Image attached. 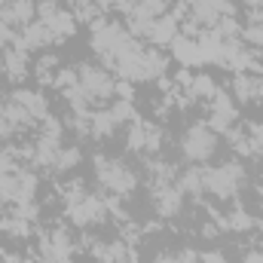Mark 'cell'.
<instances>
[{
  "label": "cell",
  "instance_id": "obj_28",
  "mask_svg": "<svg viewBox=\"0 0 263 263\" xmlns=\"http://www.w3.org/2000/svg\"><path fill=\"white\" fill-rule=\"evenodd\" d=\"M199 263H230V257H227L223 251H205V254L199 257Z\"/></svg>",
  "mask_w": 263,
  "mask_h": 263
},
{
  "label": "cell",
  "instance_id": "obj_9",
  "mask_svg": "<svg viewBox=\"0 0 263 263\" xmlns=\"http://www.w3.org/2000/svg\"><path fill=\"white\" fill-rule=\"evenodd\" d=\"M37 22H43L55 34L59 43H65L67 37L77 34V15L70 9H65V6H59L55 0H40L37 3Z\"/></svg>",
  "mask_w": 263,
  "mask_h": 263
},
{
  "label": "cell",
  "instance_id": "obj_32",
  "mask_svg": "<svg viewBox=\"0 0 263 263\" xmlns=\"http://www.w3.org/2000/svg\"><path fill=\"white\" fill-rule=\"evenodd\" d=\"M260 196H263V184H260Z\"/></svg>",
  "mask_w": 263,
  "mask_h": 263
},
{
  "label": "cell",
  "instance_id": "obj_2",
  "mask_svg": "<svg viewBox=\"0 0 263 263\" xmlns=\"http://www.w3.org/2000/svg\"><path fill=\"white\" fill-rule=\"evenodd\" d=\"M62 199H65V214L67 220L80 230L86 227H101L107 217H110V208H107V199L89 193L80 181H70L62 187Z\"/></svg>",
  "mask_w": 263,
  "mask_h": 263
},
{
  "label": "cell",
  "instance_id": "obj_26",
  "mask_svg": "<svg viewBox=\"0 0 263 263\" xmlns=\"http://www.w3.org/2000/svg\"><path fill=\"white\" fill-rule=\"evenodd\" d=\"M248 138H251V153L263 156V123H254V126H248Z\"/></svg>",
  "mask_w": 263,
  "mask_h": 263
},
{
  "label": "cell",
  "instance_id": "obj_12",
  "mask_svg": "<svg viewBox=\"0 0 263 263\" xmlns=\"http://www.w3.org/2000/svg\"><path fill=\"white\" fill-rule=\"evenodd\" d=\"M52 43H59L55 34H52L43 22H37V18L12 37V46H18V49H25V52H40V49H49Z\"/></svg>",
  "mask_w": 263,
  "mask_h": 263
},
{
  "label": "cell",
  "instance_id": "obj_5",
  "mask_svg": "<svg viewBox=\"0 0 263 263\" xmlns=\"http://www.w3.org/2000/svg\"><path fill=\"white\" fill-rule=\"evenodd\" d=\"M92 28V34H89V43H92V52L107 65L126 43L132 40L129 28L126 25H120V22H110L107 15H101L98 22H92L89 25Z\"/></svg>",
  "mask_w": 263,
  "mask_h": 263
},
{
  "label": "cell",
  "instance_id": "obj_3",
  "mask_svg": "<svg viewBox=\"0 0 263 263\" xmlns=\"http://www.w3.org/2000/svg\"><path fill=\"white\" fill-rule=\"evenodd\" d=\"M92 172H95V181L117 199L132 196L135 187H138V175H135V168H132L129 162L117 159V156H104V153H98V156L92 159Z\"/></svg>",
  "mask_w": 263,
  "mask_h": 263
},
{
  "label": "cell",
  "instance_id": "obj_6",
  "mask_svg": "<svg viewBox=\"0 0 263 263\" xmlns=\"http://www.w3.org/2000/svg\"><path fill=\"white\" fill-rule=\"evenodd\" d=\"M77 86L89 104H104L117 98V77L101 65H77Z\"/></svg>",
  "mask_w": 263,
  "mask_h": 263
},
{
  "label": "cell",
  "instance_id": "obj_21",
  "mask_svg": "<svg viewBox=\"0 0 263 263\" xmlns=\"http://www.w3.org/2000/svg\"><path fill=\"white\" fill-rule=\"evenodd\" d=\"M117 129H120V120L114 117L110 104L92 110V117H89V135H92V138H110Z\"/></svg>",
  "mask_w": 263,
  "mask_h": 263
},
{
  "label": "cell",
  "instance_id": "obj_16",
  "mask_svg": "<svg viewBox=\"0 0 263 263\" xmlns=\"http://www.w3.org/2000/svg\"><path fill=\"white\" fill-rule=\"evenodd\" d=\"M233 98L236 104H263V77L260 73H236Z\"/></svg>",
  "mask_w": 263,
  "mask_h": 263
},
{
  "label": "cell",
  "instance_id": "obj_20",
  "mask_svg": "<svg viewBox=\"0 0 263 263\" xmlns=\"http://www.w3.org/2000/svg\"><path fill=\"white\" fill-rule=\"evenodd\" d=\"M0 70L9 73V80H25L28 70H31V59H28V52L18 49V46L3 49V55H0Z\"/></svg>",
  "mask_w": 263,
  "mask_h": 263
},
{
  "label": "cell",
  "instance_id": "obj_4",
  "mask_svg": "<svg viewBox=\"0 0 263 263\" xmlns=\"http://www.w3.org/2000/svg\"><path fill=\"white\" fill-rule=\"evenodd\" d=\"M245 181H248V175H245L242 162H236V159L202 168V190L208 196L220 199V202H230V199L239 196L242 187H245Z\"/></svg>",
  "mask_w": 263,
  "mask_h": 263
},
{
  "label": "cell",
  "instance_id": "obj_10",
  "mask_svg": "<svg viewBox=\"0 0 263 263\" xmlns=\"http://www.w3.org/2000/svg\"><path fill=\"white\" fill-rule=\"evenodd\" d=\"M211 129L217 132H227L233 129L236 123H239V107H236V98L227 92V89H217L214 95H211V101H208V120H205Z\"/></svg>",
  "mask_w": 263,
  "mask_h": 263
},
{
  "label": "cell",
  "instance_id": "obj_13",
  "mask_svg": "<svg viewBox=\"0 0 263 263\" xmlns=\"http://www.w3.org/2000/svg\"><path fill=\"white\" fill-rule=\"evenodd\" d=\"M162 144V132L153 123H144V120H132L129 123V150L135 153H156Z\"/></svg>",
  "mask_w": 263,
  "mask_h": 263
},
{
  "label": "cell",
  "instance_id": "obj_14",
  "mask_svg": "<svg viewBox=\"0 0 263 263\" xmlns=\"http://www.w3.org/2000/svg\"><path fill=\"white\" fill-rule=\"evenodd\" d=\"M153 208L159 217H178L184 208V190L168 181V184H153Z\"/></svg>",
  "mask_w": 263,
  "mask_h": 263
},
{
  "label": "cell",
  "instance_id": "obj_23",
  "mask_svg": "<svg viewBox=\"0 0 263 263\" xmlns=\"http://www.w3.org/2000/svg\"><path fill=\"white\" fill-rule=\"evenodd\" d=\"M153 263H199V257H196V251L181 248V251H162V254H156Z\"/></svg>",
  "mask_w": 263,
  "mask_h": 263
},
{
  "label": "cell",
  "instance_id": "obj_15",
  "mask_svg": "<svg viewBox=\"0 0 263 263\" xmlns=\"http://www.w3.org/2000/svg\"><path fill=\"white\" fill-rule=\"evenodd\" d=\"M37 18V3L34 0H0V22H6L12 31L28 28Z\"/></svg>",
  "mask_w": 263,
  "mask_h": 263
},
{
  "label": "cell",
  "instance_id": "obj_19",
  "mask_svg": "<svg viewBox=\"0 0 263 263\" xmlns=\"http://www.w3.org/2000/svg\"><path fill=\"white\" fill-rule=\"evenodd\" d=\"M172 55L181 62V67H199L205 65V59H202V49H199V40L196 37H187V34H178L175 40H172Z\"/></svg>",
  "mask_w": 263,
  "mask_h": 263
},
{
  "label": "cell",
  "instance_id": "obj_7",
  "mask_svg": "<svg viewBox=\"0 0 263 263\" xmlns=\"http://www.w3.org/2000/svg\"><path fill=\"white\" fill-rule=\"evenodd\" d=\"M217 144H220L217 132L202 120V123H193L190 129L184 132V138H181V153H184L193 165H202V162H208V159L217 153Z\"/></svg>",
  "mask_w": 263,
  "mask_h": 263
},
{
  "label": "cell",
  "instance_id": "obj_27",
  "mask_svg": "<svg viewBox=\"0 0 263 263\" xmlns=\"http://www.w3.org/2000/svg\"><path fill=\"white\" fill-rule=\"evenodd\" d=\"M15 135L12 129V123H9V117H6V110H3V104H0V141H9Z\"/></svg>",
  "mask_w": 263,
  "mask_h": 263
},
{
  "label": "cell",
  "instance_id": "obj_11",
  "mask_svg": "<svg viewBox=\"0 0 263 263\" xmlns=\"http://www.w3.org/2000/svg\"><path fill=\"white\" fill-rule=\"evenodd\" d=\"M165 12H168V0H138L129 12H126V28H129L132 37L144 40L147 28H150L159 15H165Z\"/></svg>",
  "mask_w": 263,
  "mask_h": 263
},
{
  "label": "cell",
  "instance_id": "obj_22",
  "mask_svg": "<svg viewBox=\"0 0 263 263\" xmlns=\"http://www.w3.org/2000/svg\"><path fill=\"white\" fill-rule=\"evenodd\" d=\"M77 3H89V6H95L98 12H104V15H107V9H117V12L126 15L138 0H77Z\"/></svg>",
  "mask_w": 263,
  "mask_h": 263
},
{
  "label": "cell",
  "instance_id": "obj_17",
  "mask_svg": "<svg viewBox=\"0 0 263 263\" xmlns=\"http://www.w3.org/2000/svg\"><path fill=\"white\" fill-rule=\"evenodd\" d=\"M181 34V22H178V15L175 12H165V15H159L150 28H147V34H144V40L150 43V46H172V40Z\"/></svg>",
  "mask_w": 263,
  "mask_h": 263
},
{
  "label": "cell",
  "instance_id": "obj_8",
  "mask_svg": "<svg viewBox=\"0 0 263 263\" xmlns=\"http://www.w3.org/2000/svg\"><path fill=\"white\" fill-rule=\"evenodd\" d=\"M37 251L46 263H73V239L65 227H49L37 236Z\"/></svg>",
  "mask_w": 263,
  "mask_h": 263
},
{
  "label": "cell",
  "instance_id": "obj_24",
  "mask_svg": "<svg viewBox=\"0 0 263 263\" xmlns=\"http://www.w3.org/2000/svg\"><path fill=\"white\" fill-rule=\"evenodd\" d=\"M77 162H80V150H73V147H62V153H59V162H55V168H52V172H55V175H65L67 168H73V165H77Z\"/></svg>",
  "mask_w": 263,
  "mask_h": 263
},
{
  "label": "cell",
  "instance_id": "obj_31",
  "mask_svg": "<svg viewBox=\"0 0 263 263\" xmlns=\"http://www.w3.org/2000/svg\"><path fill=\"white\" fill-rule=\"evenodd\" d=\"M120 263H135V257H126V260H120Z\"/></svg>",
  "mask_w": 263,
  "mask_h": 263
},
{
  "label": "cell",
  "instance_id": "obj_18",
  "mask_svg": "<svg viewBox=\"0 0 263 263\" xmlns=\"http://www.w3.org/2000/svg\"><path fill=\"white\" fill-rule=\"evenodd\" d=\"M9 101H15L18 107H25L37 123H43V120L49 117V101H46V95L37 92V89H25V86H18V89L9 92Z\"/></svg>",
  "mask_w": 263,
  "mask_h": 263
},
{
  "label": "cell",
  "instance_id": "obj_25",
  "mask_svg": "<svg viewBox=\"0 0 263 263\" xmlns=\"http://www.w3.org/2000/svg\"><path fill=\"white\" fill-rule=\"evenodd\" d=\"M239 40H245L248 46H260L263 49V25H245L242 34H239Z\"/></svg>",
  "mask_w": 263,
  "mask_h": 263
},
{
  "label": "cell",
  "instance_id": "obj_29",
  "mask_svg": "<svg viewBox=\"0 0 263 263\" xmlns=\"http://www.w3.org/2000/svg\"><path fill=\"white\" fill-rule=\"evenodd\" d=\"M12 28L6 25V22H0V49H6V46H12Z\"/></svg>",
  "mask_w": 263,
  "mask_h": 263
},
{
  "label": "cell",
  "instance_id": "obj_30",
  "mask_svg": "<svg viewBox=\"0 0 263 263\" xmlns=\"http://www.w3.org/2000/svg\"><path fill=\"white\" fill-rule=\"evenodd\" d=\"M245 263H263V248H251L245 254Z\"/></svg>",
  "mask_w": 263,
  "mask_h": 263
},
{
  "label": "cell",
  "instance_id": "obj_1",
  "mask_svg": "<svg viewBox=\"0 0 263 263\" xmlns=\"http://www.w3.org/2000/svg\"><path fill=\"white\" fill-rule=\"evenodd\" d=\"M165 65H168V59H165L156 46H150V43H144V40H138V37H132L129 43L107 62V67H110L120 80H126V83L159 80V77L165 73Z\"/></svg>",
  "mask_w": 263,
  "mask_h": 263
}]
</instances>
